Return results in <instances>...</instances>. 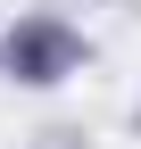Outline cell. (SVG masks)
<instances>
[{
    "instance_id": "1",
    "label": "cell",
    "mask_w": 141,
    "mask_h": 149,
    "mask_svg": "<svg viewBox=\"0 0 141 149\" xmlns=\"http://www.w3.org/2000/svg\"><path fill=\"white\" fill-rule=\"evenodd\" d=\"M66 58H75V42H66L58 25H25V33L8 42V66L25 74V83H58V66H66Z\"/></svg>"
}]
</instances>
